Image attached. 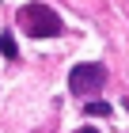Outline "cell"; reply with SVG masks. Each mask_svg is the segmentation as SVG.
Masks as SVG:
<instances>
[{
	"label": "cell",
	"instance_id": "cell-2",
	"mask_svg": "<svg viewBox=\"0 0 129 133\" xmlns=\"http://www.w3.org/2000/svg\"><path fill=\"white\" fill-rule=\"evenodd\" d=\"M103 84H106V69L95 65V61L72 65V72H69V91L72 95H91V91H99Z\"/></svg>",
	"mask_w": 129,
	"mask_h": 133
},
{
	"label": "cell",
	"instance_id": "cell-4",
	"mask_svg": "<svg viewBox=\"0 0 129 133\" xmlns=\"http://www.w3.org/2000/svg\"><path fill=\"white\" fill-rule=\"evenodd\" d=\"M87 114H91V118H99V114L106 118V114H110V107H106V103H87Z\"/></svg>",
	"mask_w": 129,
	"mask_h": 133
},
{
	"label": "cell",
	"instance_id": "cell-1",
	"mask_svg": "<svg viewBox=\"0 0 129 133\" xmlns=\"http://www.w3.org/2000/svg\"><path fill=\"white\" fill-rule=\"evenodd\" d=\"M19 27L30 38H57V34L65 31L61 15L53 8H46V4H23L19 8Z\"/></svg>",
	"mask_w": 129,
	"mask_h": 133
},
{
	"label": "cell",
	"instance_id": "cell-3",
	"mask_svg": "<svg viewBox=\"0 0 129 133\" xmlns=\"http://www.w3.org/2000/svg\"><path fill=\"white\" fill-rule=\"evenodd\" d=\"M0 53H4V57H15V53H19V46H15L11 31H4V34H0Z\"/></svg>",
	"mask_w": 129,
	"mask_h": 133
},
{
	"label": "cell",
	"instance_id": "cell-6",
	"mask_svg": "<svg viewBox=\"0 0 129 133\" xmlns=\"http://www.w3.org/2000/svg\"><path fill=\"white\" fill-rule=\"evenodd\" d=\"M125 110H129V99H125Z\"/></svg>",
	"mask_w": 129,
	"mask_h": 133
},
{
	"label": "cell",
	"instance_id": "cell-5",
	"mask_svg": "<svg viewBox=\"0 0 129 133\" xmlns=\"http://www.w3.org/2000/svg\"><path fill=\"white\" fill-rule=\"evenodd\" d=\"M76 133H99V129H91V125H84V129H76Z\"/></svg>",
	"mask_w": 129,
	"mask_h": 133
}]
</instances>
